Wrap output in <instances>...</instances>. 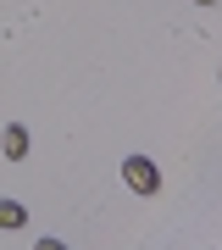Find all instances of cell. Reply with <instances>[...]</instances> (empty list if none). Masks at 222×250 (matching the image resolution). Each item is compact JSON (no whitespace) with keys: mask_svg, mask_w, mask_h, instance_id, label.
<instances>
[{"mask_svg":"<svg viewBox=\"0 0 222 250\" xmlns=\"http://www.w3.org/2000/svg\"><path fill=\"white\" fill-rule=\"evenodd\" d=\"M122 184L133 189V195H156V189H161V172H156L150 156H128L122 161Z\"/></svg>","mask_w":222,"mask_h":250,"instance_id":"obj_1","label":"cell"},{"mask_svg":"<svg viewBox=\"0 0 222 250\" xmlns=\"http://www.w3.org/2000/svg\"><path fill=\"white\" fill-rule=\"evenodd\" d=\"M0 156H6V161H22L28 156V128L22 123H6V128H0Z\"/></svg>","mask_w":222,"mask_h":250,"instance_id":"obj_2","label":"cell"},{"mask_svg":"<svg viewBox=\"0 0 222 250\" xmlns=\"http://www.w3.org/2000/svg\"><path fill=\"white\" fill-rule=\"evenodd\" d=\"M22 223H28V206L22 200H0V228L11 233V228H22Z\"/></svg>","mask_w":222,"mask_h":250,"instance_id":"obj_3","label":"cell"},{"mask_svg":"<svg viewBox=\"0 0 222 250\" xmlns=\"http://www.w3.org/2000/svg\"><path fill=\"white\" fill-rule=\"evenodd\" d=\"M34 250H67V245H61V239H39Z\"/></svg>","mask_w":222,"mask_h":250,"instance_id":"obj_4","label":"cell"},{"mask_svg":"<svg viewBox=\"0 0 222 250\" xmlns=\"http://www.w3.org/2000/svg\"><path fill=\"white\" fill-rule=\"evenodd\" d=\"M195 6H217V0H195Z\"/></svg>","mask_w":222,"mask_h":250,"instance_id":"obj_5","label":"cell"}]
</instances>
